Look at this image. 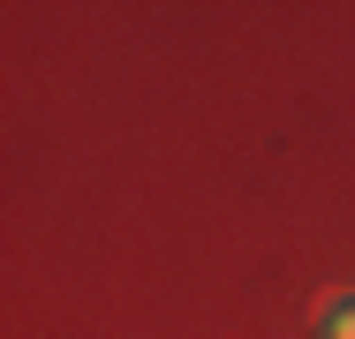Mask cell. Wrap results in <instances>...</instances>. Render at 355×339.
I'll list each match as a JSON object with an SVG mask.
<instances>
[{
  "mask_svg": "<svg viewBox=\"0 0 355 339\" xmlns=\"http://www.w3.org/2000/svg\"><path fill=\"white\" fill-rule=\"evenodd\" d=\"M333 339H355V317H348V324H340V332H333Z\"/></svg>",
  "mask_w": 355,
  "mask_h": 339,
  "instance_id": "cell-1",
  "label": "cell"
}]
</instances>
